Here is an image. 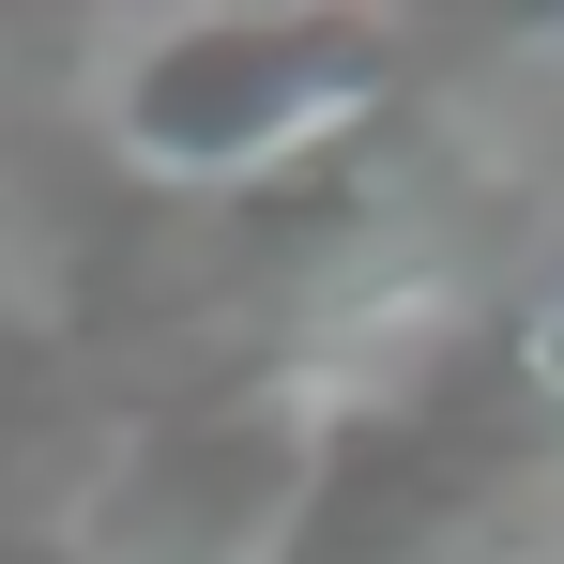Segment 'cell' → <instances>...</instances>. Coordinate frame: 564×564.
Wrapping results in <instances>:
<instances>
[{"label": "cell", "mask_w": 564, "mask_h": 564, "mask_svg": "<svg viewBox=\"0 0 564 564\" xmlns=\"http://www.w3.org/2000/svg\"><path fill=\"white\" fill-rule=\"evenodd\" d=\"M0 564H93V550H77L46 503H0Z\"/></svg>", "instance_id": "obj_4"}, {"label": "cell", "mask_w": 564, "mask_h": 564, "mask_svg": "<svg viewBox=\"0 0 564 564\" xmlns=\"http://www.w3.org/2000/svg\"><path fill=\"white\" fill-rule=\"evenodd\" d=\"M351 381L305 351H245V367H184L153 412L107 427L93 488L62 503V534L93 564H290L321 458H336Z\"/></svg>", "instance_id": "obj_2"}, {"label": "cell", "mask_w": 564, "mask_h": 564, "mask_svg": "<svg viewBox=\"0 0 564 564\" xmlns=\"http://www.w3.org/2000/svg\"><path fill=\"white\" fill-rule=\"evenodd\" d=\"M397 31L381 15H321V0H214V15H153L107 62V153L184 214H245V198L305 184L336 153H367L397 122Z\"/></svg>", "instance_id": "obj_1"}, {"label": "cell", "mask_w": 564, "mask_h": 564, "mask_svg": "<svg viewBox=\"0 0 564 564\" xmlns=\"http://www.w3.org/2000/svg\"><path fill=\"white\" fill-rule=\"evenodd\" d=\"M412 397H427V412H458L503 473H550V458H564V275L488 290L458 336L412 367Z\"/></svg>", "instance_id": "obj_3"}]
</instances>
